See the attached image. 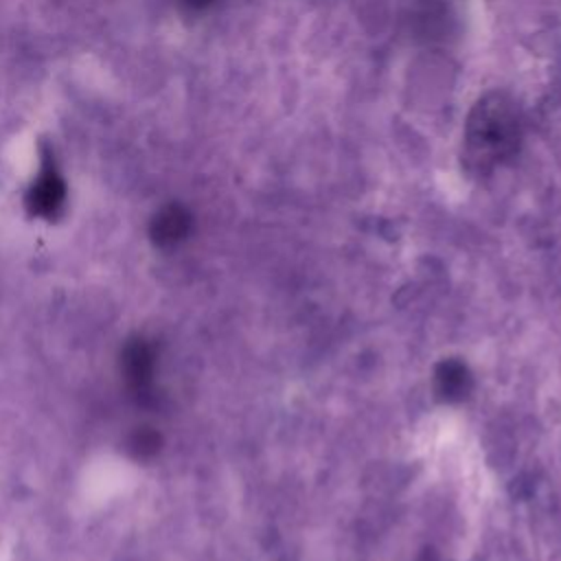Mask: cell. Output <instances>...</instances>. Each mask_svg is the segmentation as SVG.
<instances>
[{
    "label": "cell",
    "mask_w": 561,
    "mask_h": 561,
    "mask_svg": "<svg viewBox=\"0 0 561 561\" xmlns=\"http://www.w3.org/2000/svg\"><path fill=\"white\" fill-rule=\"evenodd\" d=\"M193 228V217L188 208L178 202L164 204L153 213L149 221V237L158 248H173L182 243Z\"/></svg>",
    "instance_id": "4"
},
{
    "label": "cell",
    "mask_w": 561,
    "mask_h": 561,
    "mask_svg": "<svg viewBox=\"0 0 561 561\" xmlns=\"http://www.w3.org/2000/svg\"><path fill=\"white\" fill-rule=\"evenodd\" d=\"M121 377L136 403H153L158 388V346L147 337L129 340L121 353Z\"/></svg>",
    "instance_id": "2"
},
{
    "label": "cell",
    "mask_w": 561,
    "mask_h": 561,
    "mask_svg": "<svg viewBox=\"0 0 561 561\" xmlns=\"http://www.w3.org/2000/svg\"><path fill=\"white\" fill-rule=\"evenodd\" d=\"M68 199V186L59 171V164L50 151L42 156V164L33 182L24 193V206L33 217L39 219H57Z\"/></svg>",
    "instance_id": "3"
},
{
    "label": "cell",
    "mask_w": 561,
    "mask_h": 561,
    "mask_svg": "<svg viewBox=\"0 0 561 561\" xmlns=\"http://www.w3.org/2000/svg\"><path fill=\"white\" fill-rule=\"evenodd\" d=\"M522 112L506 94L489 92L469 110L462 131V160L476 175L491 173L522 142Z\"/></svg>",
    "instance_id": "1"
},
{
    "label": "cell",
    "mask_w": 561,
    "mask_h": 561,
    "mask_svg": "<svg viewBox=\"0 0 561 561\" xmlns=\"http://www.w3.org/2000/svg\"><path fill=\"white\" fill-rule=\"evenodd\" d=\"M434 388L443 401H462L471 390V373L462 359L447 357L434 368Z\"/></svg>",
    "instance_id": "5"
},
{
    "label": "cell",
    "mask_w": 561,
    "mask_h": 561,
    "mask_svg": "<svg viewBox=\"0 0 561 561\" xmlns=\"http://www.w3.org/2000/svg\"><path fill=\"white\" fill-rule=\"evenodd\" d=\"M186 9H191V11H204V9H208L215 0H180Z\"/></svg>",
    "instance_id": "7"
},
{
    "label": "cell",
    "mask_w": 561,
    "mask_h": 561,
    "mask_svg": "<svg viewBox=\"0 0 561 561\" xmlns=\"http://www.w3.org/2000/svg\"><path fill=\"white\" fill-rule=\"evenodd\" d=\"M160 434L153 430V427H149V425H140V427H136L131 434H129V438H127V449H129V454H134L138 460L142 458V460H147V458H151L153 454H158V449H160Z\"/></svg>",
    "instance_id": "6"
}]
</instances>
